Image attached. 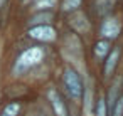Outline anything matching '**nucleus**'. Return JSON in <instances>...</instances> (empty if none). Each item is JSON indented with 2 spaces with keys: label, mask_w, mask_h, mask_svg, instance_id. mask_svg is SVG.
<instances>
[{
  "label": "nucleus",
  "mask_w": 123,
  "mask_h": 116,
  "mask_svg": "<svg viewBox=\"0 0 123 116\" xmlns=\"http://www.w3.org/2000/svg\"><path fill=\"white\" fill-rule=\"evenodd\" d=\"M42 59H44V49H42V47H31V49L24 51V52L17 57L15 64H14V67H12V72H14L15 76H17V74H24L25 71H29V69H32L34 66H37Z\"/></svg>",
  "instance_id": "obj_1"
},
{
  "label": "nucleus",
  "mask_w": 123,
  "mask_h": 116,
  "mask_svg": "<svg viewBox=\"0 0 123 116\" xmlns=\"http://www.w3.org/2000/svg\"><path fill=\"white\" fill-rule=\"evenodd\" d=\"M62 84L69 94V98H73L74 101H79L83 98V82H81V77L79 74L73 69V67H66L64 69V74H62Z\"/></svg>",
  "instance_id": "obj_2"
},
{
  "label": "nucleus",
  "mask_w": 123,
  "mask_h": 116,
  "mask_svg": "<svg viewBox=\"0 0 123 116\" xmlns=\"http://www.w3.org/2000/svg\"><path fill=\"white\" fill-rule=\"evenodd\" d=\"M121 32V24L116 17H108L103 20L101 27H99V35L105 39V41H113L120 35Z\"/></svg>",
  "instance_id": "obj_3"
},
{
  "label": "nucleus",
  "mask_w": 123,
  "mask_h": 116,
  "mask_svg": "<svg viewBox=\"0 0 123 116\" xmlns=\"http://www.w3.org/2000/svg\"><path fill=\"white\" fill-rule=\"evenodd\" d=\"M29 37L41 42H52L56 39V30L51 25H36L29 30Z\"/></svg>",
  "instance_id": "obj_4"
},
{
  "label": "nucleus",
  "mask_w": 123,
  "mask_h": 116,
  "mask_svg": "<svg viewBox=\"0 0 123 116\" xmlns=\"http://www.w3.org/2000/svg\"><path fill=\"white\" fill-rule=\"evenodd\" d=\"M47 99H49V103H51L52 111H54V114H56V116H68L66 104H64L62 98L59 96V93H57L56 89H52V87H51V89L47 91Z\"/></svg>",
  "instance_id": "obj_5"
},
{
  "label": "nucleus",
  "mask_w": 123,
  "mask_h": 116,
  "mask_svg": "<svg viewBox=\"0 0 123 116\" xmlns=\"http://www.w3.org/2000/svg\"><path fill=\"white\" fill-rule=\"evenodd\" d=\"M121 86H123V76L115 77V81L111 82V87H110V91H108V96L105 98V99H106V106H108V109H110V111L113 109V106H115V104H116V101L120 99Z\"/></svg>",
  "instance_id": "obj_6"
},
{
  "label": "nucleus",
  "mask_w": 123,
  "mask_h": 116,
  "mask_svg": "<svg viewBox=\"0 0 123 116\" xmlns=\"http://www.w3.org/2000/svg\"><path fill=\"white\" fill-rule=\"evenodd\" d=\"M69 24H71V27H73L74 30H78L79 34H84V32L89 30V20H88V17H86L84 14H81V12H76V14L69 19Z\"/></svg>",
  "instance_id": "obj_7"
},
{
  "label": "nucleus",
  "mask_w": 123,
  "mask_h": 116,
  "mask_svg": "<svg viewBox=\"0 0 123 116\" xmlns=\"http://www.w3.org/2000/svg\"><path fill=\"white\" fill-rule=\"evenodd\" d=\"M118 61H120V47H115L106 56V61H105V76H111L113 74Z\"/></svg>",
  "instance_id": "obj_8"
},
{
  "label": "nucleus",
  "mask_w": 123,
  "mask_h": 116,
  "mask_svg": "<svg viewBox=\"0 0 123 116\" xmlns=\"http://www.w3.org/2000/svg\"><path fill=\"white\" fill-rule=\"evenodd\" d=\"M110 51H111L110 42L105 41V39H103V41H98L96 46H94V54H96L98 59H106V56L110 54Z\"/></svg>",
  "instance_id": "obj_9"
},
{
  "label": "nucleus",
  "mask_w": 123,
  "mask_h": 116,
  "mask_svg": "<svg viewBox=\"0 0 123 116\" xmlns=\"http://www.w3.org/2000/svg\"><path fill=\"white\" fill-rule=\"evenodd\" d=\"M52 20V14L51 12H41L37 15H34L31 19V24L36 27V25H49V22Z\"/></svg>",
  "instance_id": "obj_10"
},
{
  "label": "nucleus",
  "mask_w": 123,
  "mask_h": 116,
  "mask_svg": "<svg viewBox=\"0 0 123 116\" xmlns=\"http://www.w3.org/2000/svg\"><path fill=\"white\" fill-rule=\"evenodd\" d=\"M94 116H108V106L105 96H99L94 103Z\"/></svg>",
  "instance_id": "obj_11"
},
{
  "label": "nucleus",
  "mask_w": 123,
  "mask_h": 116,
  "mask_svg": "<svg viewBox=\"0 0 123 116\" xmlns=\"http://www.w3.org/2000/svg\"><path fill=\"white\" fill-rule=\"evenodd\" d=\"M56 2H57V0H37L36 5H34L32 9L37 10V12H47V10H51L52 7H56Z\"/></svg>",
  "instance_id": "obj_12"
},
{
  "label": "nucleus",
  "mask_w": 123,
  "mask_h": 116,
  "mask_svg": "<svg viewBox=\"0 0 123 116\" xmlns=\"http://www.w3.org/2000/svg\"><path fill=\"white\" fill-rule=\"evenodd\" d=\"M2 113L7 114V116H19V113H20V104H19V103H9V104L4 106Z\"/></svg>",
  "instance_id": "obj_13"
},
{
  "label": "nucleus",
  "mask_w": 123,
  "mask_h": 116,
  "mask_svg": "<svg viewBox=\"0 0 123 116\" xmlns=\"http://www.w3.org/2000/svg\"><path fill=\"white\" fill-rule=\"evenodd\" d=\"M116 4V0H96V5H98V10L99 14H106L113 9V5Z\"/></svg>",
  "instance_id": "obj_14"
},
{
  "label": "nucleus",
  "mask_w": 123,
  "mask_h": 116,
  "mask_svg": "<svg viewBox=\"0 0 123 116\" xmlns=\"http://www.w3.org/2000/svg\"><path fill=\"white\" fill-rule=\"evenodd\" d=\"M81 2H83V0H64L61 9L64 12H74V10H78L81 7Z\"/></svg>",
  "instance_id": "obj_15"
},
{
  "label": "nucleus",
  "mask_w": 123,
  "mask_h": 116,
  "mask_svg": "<svg viewBox=\"0 0 123 116\" xmlns=\"http://www.w3.org/2000/svg\"><path fill=\"white\" fill-rule=\"evenodd\" d=\"M111 116H123V96H120V99H118L116 104L113 106Z\"/></svg>",
  "instance_id": "obj_16"
},
{
  "label": "nucleus",
  "mask_w": 123,
  "mask_h": 116,
  "mask_svg": "<svg viewBox=\"0 0 123 116\" xmlns=\"http://www.w3.org/2000/svg\"><path fill=\"white\" fill-rule=\"evenodd\" d=\"M4 2H5V0H0V7H2V5H4Z\"/></svg>",
  "instance_id": "obj_17"
},
{
  "label": "nucleus",
  "mask_w": 123,
  "mask_h": 116,
  "mask_svg": "<svg viewBox=\"0 0 123 116\" xmlns=\"http://www.w3.org/2000/svg\"><path fill=\"white\" fill-rule=\"evenodd\" d=\"M24 2H25V4H29V2H32V0H24Z\"/></svg>",
  "instance_id": "obj_18"
},
{
  "label": "nucleus",
  "mask_w": 123,
  "mask_h": 116,
  "mask_svg": "<svg viewBox=\"0 0 123 116\" xmlns=\"http://www.w3.org/2000/svg\"><path fill=\"white\" fill-rule=\"evenodd\" d=\"M0 116H7V114H4V113H0Z\"/></svg>",
  "instance_id": "obj_19"
}]
</instances>
